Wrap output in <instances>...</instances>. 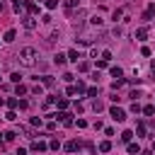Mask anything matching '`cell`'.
Listing matches in <instances>:
<instances>
[{"label":"cell","mask_w":155,"mask_h":155,"mask_svg":"<svg viewBox=\"0 0 155 155\" xmlns=\"http://www.w3.org/2000/svg\"><path fill=\"white\" fill-rule=\"evenodd\" d=\"M17 58H19V65H24V68H34L36 61H39V51H36L34 46H24V48L17 53Z\"/></svg>","instance_id":"cell-1"},{"label":"cell","mask_w":155,"mask_h":155,"mask_svg":"<svg viewBox=\"0 0 155 155\" xmlns=\"http://www.w3.org/2000/svg\"><path fill=\"white\" fill-rule=\"evenodd\" d=\"M111 119L114 121H126V111L121 107H111Z\"/></svg>","instance_id":"cell-2"},{"label":"cell","mask_w":155,"mask_h":155,"mask_svg":"<svg viewBox=\"0 0 155 155\" xmlns=\"http://www.w3.org/2000/svg\"><path fill=\"white\" fill-rule=\"evenodd\" d=\"M22 24H24V29H34V27H36V19H34V15H27V17L22 19Z\"/></svg>","instance_id":"cell-3"},{"label":"cell","mask_w":155,"mask_h":155,"mask_svg":"<svg viewBox=\"0 0 155 155\" xmlns=\"http://www.w3.org/2000/svg\"><path fill=\"white\" fill-rule=\"evenodd\" d=\"M46 148H48V145H46L44 140H34V143H31V153H44Z\"/></svg>","instance_id":"cell-4"},{"label":"cell","mask_w":155,"mask_h":155,"mask_svg":"<svg viewBox=\"0 0 155 155\" xmlns=\"http://www.w3.org/2000/svg\"><path fill=\"white\" fill-rule=\"evenodd\" d=\"M80 148H82L80 140H68V143H65V150H68V153H75V150H80Z\"/></svg>","instance_id":"cell-5"},{"label":"cell","mask_w":155,"mask_h":155,"mask_svg":"<svg viewBox=\"0 0 155 155\" xmlns=\"http://www.w3.org/2000/svg\"><path fill=\"white\" fill-rule=\"evenodd\" d=\"M136 39H138V41H145V39H148V27H138V29H136Z\"/></svg>","instance_id":"cell-6"},{"label":"cell","mask_w":155,"mask_h":155,"mask_svg":"<svg viewBox=\"0 0 155 155\" xmlns=\"http://www.w3.org/2000/svg\"><path fill=\"white\" fill-rule=\"evenodd\" d=\"M24 7H27V12H29V15H36V12H39L36 2H31V0H24Z\"/></svg>","instance_id":"cell-7"},{"label":"cell","mask_w":155,"mask_h":155,"mask_svg":"<svg viewBox=\"0 0 155 155\" xmlns=\"http://www.w3.org/2000/svg\"><path fill=\"white\" fill-rule=\"evenodd\" d=\"M153 15H155V5H148V7H145V12H143V19H145V22H150V19H153Z\"/></svg>","instance_id":"cell-8"},{"label":"cell","mask_w":155,"mask_h":155,"mask_svg":"<svg viewBox=\"0 0 155 155\" xmlns=\"http://www.w3.org/2000/svg\"><path fill=\"white\" fill-rule=\"evenodd\" d=\"M80 5V0H65V12L70 15V12H75V7Z\"/></svg>","instance_id":"cell-9"},{"label":"cell","mask_w":155,"mask_h":155,"mask_svg":"<svg viewBox=\"0 0 155 155\" xmlns=\"http://www.w3.org/2000/svg\"><path fill=\"white\" fill-rule=\"evenodd\" d=\"M15 36H17V31H15V29H7V31H5V36H2V41H7V44H10V41H15Z\"/></svg>","instance_id":"cell-10"},{"label":"cell","mask_w":155,"mask_h":155,"mask_svg":"<svg viewBox=\"0 0 155 155\" xmlns=\"http://www.w3.org/2000/svg\"><path fill=\"white\" fill-rule=\"evenodd\" d=\"M53 63H56V65H63V63H65V56H63V53H56V56H53Z\"/></svg>","instance_id":"cell-11"},{"label":"cell","mask_w":155,"mask_h":155,"mask_svg":"<svg viewBox=\"0 0 155 155\" xmlns=\"http://www.w3.org/2000/svg\"><path fill=\"white\" fill-rule=\"evenodd\" d=\"M121 75H124V70H121L119 65H114V68H111V78H116V80H119Z\"/></svg>","instance_id":"cell-12"},{"label":"cell","mask_w":155,"mask_h":155,"mask_svg":"<svg viewBox=\"0 0 155 155\" xmlns=\"http://www.w3.org/2000/svg\"><path fill=\"white\" fill-rule=\"evenodd\" d=\"M41 80H44V85H46V87H53V85H56V80H53L51 75H44Z\"/></svg>","instance_id":"cell-13"},{"label":"cell","mask_w":155,"mask_h":155,"mask_svg":"<svg viewBox=\"0 0 155 155\" xmlns=\"http://www.w3.org/2000/svg\"><path fill=\"white\" fill-rule=\"evenodd\" d=\"M7 107H10V109H17V107H19V99H17V97H10V99H7Z\"/></svg>","instance_id":"cell-14"},{"label":"cell","mask_w":155,"mask_h":155,"mask_svg":"<svg viewBox=\"0 0 155 155\" xmlns=\"http://www.w3.org/2000/svg\"><path fill=\"white\" fill-rule=\"evenodd\" d=\"M143 114H145V116H153V114H155V107H153V104H145V107H143Z\"/></svg>","instance_id":"cell-15"},{"label":"cell","mask_w":155,"mask_h":155,"mask_svg":"<svg viewBox=\"0 0 155 155\" xmlns=\"http://www.w3.org/2000/svg\"><path fill=\"white\" fill-rule=\"evenodd\" d=\"M131 138H133V131H124V133H121V140H124V143H131Z\"/></svg>","instance_id":"cell-16"},{"label":"cell","mask_w":155,"mask_h":155,"mask_svg":"<svg viewBox=\"0 0 155 155\" xmlns=\"http://www.w3.org/2000/svg\"><path fill=\"white\" fill-rule=\"evenodd\" d=\"M99 150H102V153H109V150H111V143H109V140H102V143H99Z\"/></svg>","instance_id":"cell-17"},{"label":"cell","mask_w":155,"mask_h":155,"mask_svg":"<svg viewBox=\"0 0 155 155\" xmlns=\"http://www.w3.org/2000/svg\"><path fill=\"white\" fill-rule=\"evenodd\" d=\"M90 22H92L94 27H102V22H104V19H102L99 15H94V17H90Z\"/></svg>","instance_id":"cell-18"},{"label":"cell","mask_w":155,"mask_h":155,"mask_svg":"<svg viewBox=\"0 0 155 155\" xmlns=\"http://www.w3.org/2000/svg\"><path fill=\"white\" fill-rule=\"evenodd\" d=\"M78 70H80V73H87V70H90V63H87V61L78 63Z\"/></svg>","instance_id":"cell-19"},{"label":"cell","mask_w":155,"mask_h":155,"mask_svg":"<svg viewBox=\"0 0 155 155\" xmlns=\"http://www.w3.org/2000/svg\"><path fill=\"white\" fill-rule=\"evenodd\" d=\"M75 92L80 94V92H87V87H85V82L82 80H78V85H75Z\"/></svg>","instance_id":"cell-20"},{"label":"cell","mask_w":155,"mask_h":155,"mask_svg":"<svg viewBox=\"0 0 155 155\" xmlns=\"http://www.w3.org/2000/svg\"><path fill=\"white\" fill-rule=\"evenodd\" d=\"M128 153H131V155H136V153H140V148H138V143H128Z\"/></svg>","instance_id":"cell-21"},{"label":"cell","mask_w":155,"mask_h":155,"mask_svg":"<svg viewBox=\"0 0 155 155\" xmlns=\"http://www.w3.org/2000/svg\"><path fill=\"white\" fill-rule=\"evenodd\" d=\"M68 58H70V61H75V63H78V58H80V53H78V51H75V48H73V51H68Z\"/></svg>","instance_id":"cell-22"},{"label":"cell","mask_w":155,"mask_h":155,"mask_svg":"<svg viewBox=\"0 0 155 155\" xmlns=\"http://www.w3.org/2000/svg\"><path fill=\"white\" fill-rule=\"evenodd\" d=\"M22 94H27V87L22 82H17V97H22Z\"/></svg>","instance_id":"cell-23"},{"label":"cell","mask_w":155,"mask_h":155,"mask_svg":"<svg viewBox=\"0 0 155 155\" xmlns=\"http://www.w3.org/2000/svg\"><path fill=\"white\" fill-rule=\"evenodd\" d=\"M44 5H46V7H48V10H56V7H58V0H46V2H44Z\"/></svg>","instance_id":"cell-24"},{"label":"cell","mask_w":155,"mask_h":155,"mask_svg":"<svg viewBox=\"0 0 155 155\" xmlns=\"http://www.w3.org/2000/svg\"><path fill=\"white\" fill-rule=\"evenodd\" d=\"M121 15H124V10H121V7H119V10H114V15H111V19H114V22H116V19H121Z\"/></svg>","instance_id":"cell-25"},{"label":"cell","mask_w":155,"mask_h":155,"mask_svg":"<svg viewBox=\"0 0 155 155\" xmlns=\"http://www.w3.org/2000/svg\"><path fill=\"white\" fill-rule=\"evenodd\" d=\"M5 119H7V121H15V119H17V114H15V109H10V111L5 114Z\"/></svg>","instance_id":"cell-26"},{"label":"cell","mask_w":155,"mask_h":155,"mask_svg":"<svg viewBox=\"0 0 155 155\" xmlns=\"http://www.w3.org/2000/svg\"><path fill=\"white\" fill-rule=\"evenodd\" d=\"M92 109H94V111H102L104 107H102V102H99V99H94V104H92Z\"/></svg>","instance_id":"cell-27"},{"label":"cell","mask_w":155,"mask_h":155,"mask_svg":"<svg viewBox=\"0 0 155 155\" xmlns=\"http://www.w3.org/2000/svg\"><path fill=\"white\" fill-rule=\"evenodd\" d=\"M2 136H5V140H15L17 133H15V131H7V133H2Z\"/></svg>","instance_id":"cell-28"},{"label":"cell","mask_w":155,"mask_h":155,"mask_svg":"<svg viewBox=\"0 0 155 155\" xmlns=\"http://www.w3.org/2000/svg\"><path fill=\"white\" fill-rule=\"evenodd\" d=\"M107 65H109V61H104V58H99V61H97V68H107Z\"/></svg>","instance_id":"cell-29"},{"label":"cell","mask_w":155,"mask_h":155,"mask_svg":"<svg viewBox=\"0 0 155 155\" xmlns=\"http://www.w3.org/2000/svg\"><path fill=\"white\" fill-rule=\"evenodd\" d=\"M10 80H12V82H19V80H22V75H19V73H12V75H10Z\"/></svg>","instance_id":"cell-30"},{"label":"cell","mask_w":155,"mask_h":155,"mask_svg":"<svg viewBox=\"0 0 155 155\" xmlns=\"http://www.w3.org/2000/svg\"><path fill=\"white\" fill-rule=\"evenodd\" d=\"M65 107H68V99L61 97V99H58V109H65Z\"/></svg>","instance_id":"cell-31"},{"label":"cell","mask_w":155,"mask_h":155,"mask_svg":"<svg viewBox=\"0 0 155 155\" xmlns=\"http://www.w3.org/2000/svg\"><path fill=\"white\" fill-rule=\"evenodd\" d=\"M131 111H133V114H138V111H140V104H138V102H133V104H131Z\"/></svg>","instance_id":"cell-32"},{"label":"cell","mask_w":155,"mask_h":155,"mask_svg":"<svg viewBox=\"0 0 155 155\" xmlns=\"http://www.w3.org/2000/svg\"><path fill=\"white\" fill-rule=\"evenodd\" d=\"M136 131H138V136H145V124H138V128H136Z\"/></svg>","instance_id":"cell-33"},{"label":"cell","mask_w":155,"mask_h":155,"mask_svg":"<svg viewBox=\"0 0 155 155\" xmlns=\"http://www.w3.org/2000/svg\"><path fill=\"white\" fill-rule=\"evenodd\" d=\"M140 53H143V56H150L153 51H150V46H143V48H140Z\"/></svg>","instance_id":"cell-34"},{"label":"cell","mask_w":155,"mask_h":155,"mask_svg":"<svg viewBox=\"0 0 155 155\" xmlns=\"http://www.w3.org/2000/svg\"><path fill=\"white\" fill-rule=\"evenodd\" d=\"M87 94H90V97H94V99H97V87H90V90H87Z\"/></svg>","instance_id":"cell-35"},{"label":"cell","mask_w":155,"mask_h":155,"mask_svg":"<svg viewBox=\"0 0 155 155\" xmlns=\"http://www.w3.org/2000/svg\"><path fill=\"white\" fill-rule=\"evenodd\" d=\"M128 97H131V99H133V102H136V99H138V97H140V92H138V90H133V92H131V94H128Z\"/></svg>","instance_id":"cell-36"},{"label":"cell","mask_w":155,"mask_h":155,"mask_svg":"<svg viewBox=\"0 0 155 155\" xmlns=\"http://www.w3.org/2000/svg\"><path fill=\"white\" fill-rule=\"evenodd\" d=\"M75 124H78V128H85V126H87V121H85V119H78Z\"/></svg>","instance_id":"cell-37"},{"label":"cell","mask_w":155,"mask_h":155,"mask_svg":"<svg viewBox=\"0 0 155 155\" xmlns=\"http://www.w3.org/2000/svg\"><path fill=\"white\" fill-rule=\"evenodd\" d=\"M48 148H51V150H58L61 145H58V140H51V143H48Z\"/></svg>","instance_id":"cell-38"},{"label":"cell","mask_w":155,"mask_h":155,"mask_svg":"<svg viewBox=\"0 0 155 155\" xmlns=\"http://www.w3.org/2000/svg\"><path fill=\"white\" fill-rule=\"evenodd\" d=\"M140 155H153V150H143V153H140Z\"/></svg>","instance_id":"cell-39"},{"label":"cell","mask_w":155,"mask_h":155,"mask_svg":"<svg viewBox=\"0 0 155 155\" xmlns=\"http://www.w3.org/2000/svg\"><path fill=\"white\" fill-rule=\"evenodd\" d=\"M150 70H153V75H155V63H153V65H150Z\"/></svg>","instance_id":"cell-40"},{"label":"cell","mask_w":155,"mask_h":155,"mask_svg":"<svg viewBox=\"0 0 155 155\" xmlns=\"http://www.w3.org/2000/svg\"><path fill=\"white\" fill-rule=\"evenodd\" d=\"M0 12H2V0H0Z\"/></svg>","instance_id":"cell-41"}]
</instances>
